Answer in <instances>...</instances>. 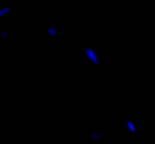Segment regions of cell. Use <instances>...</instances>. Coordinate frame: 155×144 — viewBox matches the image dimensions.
Here are the masks:
<instances>
[{
    "label": "cell",
    "mask_w": 155,
    "mask_h": 144,
    "mask_svg": "<svg viewBox=\"0 0 155 144\" xmlns=\"http://www.w3.org/2000/svg\"><path fill=\"white\" fill-rule=\"evenodd\" d=\"M85 58H87V61H88L90 64H93V65H101V55H99V52H97L96 49L87 47V49H85Z\"/></svg>",
    "instance_id": "6da1fadb"
},
{
    "label": "cell",
    "mask_w": 155,
    "mask_h": 144,
    "mask_svg": "<svg viewBox=\"0 0 155 144\" xmlns=\"http://www.w3.org/2000/svg\"><path fill=\"white\" fill-rule=\"evenodd\" d=\"M46 35L50 37V38H56V37L59 35V29H58V26H56V24H50V26H47V27H46Z\"/></svg>",
    "instance_id": "7a4b0ae2"
},
{
    "label": "cell",
    "mask_w": 155,
    "mask_h": 144,
    "mask_svg": "<svg viewBox=\"0 0 155 144\" xmlns=\"http://www.w3.org/2000/svg\"><path fill=\"white\" fill-rule=\"evenodd\" d=\"M11 12H12V6H9V5H0V20L8 17Z\"/></svg>",
    "instance_id": "3957f363"
},
{
    "label": "cell",
    "mask_w": 155,
    "mask_h": 144,
    "mask_svg": "<svg viewBox=\"0 0 155 144\" xmlns=\"http://www.w3.org/2000/svg\"><path fill=\"white\" fill-rule=\"evenodd\" d=\"M125 126H126V129H128L131 133H135V132H137V126H135V123H134L132 120H126V121H125Z\"/></svg>",
    "instance_id": "277c9868"
},
{
    "label": "cell",
    "mask_w": 155,
    "mask_h": 144,
    "mask_svg": "<svg viewBox=\"0 0 155 144\" xmlns=\"http://www.w3.org/2000/svg\"><path fill=\"white\" fill-rule=\"evenodd\" d=\"M90 136H91V139H93L94 142L102 141V135H101V132H97V130H93V132L90 133Z\"/></svg>",
    "instance_id": "5b68a950"
},
{
    "label": "cell",
    "mask_w": 155,
    "mask_h": 144,
    "mask_svg": "<svg viewBox=\"0 0 155 144\" xmlns=\"http://www.w3.org/2000/svg\"><path fill=\"white\" fill-rule=\"evenodd\" d=\"M0 38H2V40H8L9 38V32L8 30H0Z\"/></svg>",
    "instance_id": "8992f818"
},
{
    "label": "cell",
    "mask_w": 155,
    "mask_h": 144,
    "mask_svg": "<svg viewBox=\"0 0 155 144\" xmlns=\"http://www.w3.org/2000/svg\"><path fill=\"white\" fill-rule=\"evenodd\" d=\"M17 2H21V0H17Z\"/></svg>",
    "instance_id": "52a82bcc"
}]
</instances>
